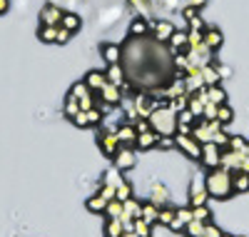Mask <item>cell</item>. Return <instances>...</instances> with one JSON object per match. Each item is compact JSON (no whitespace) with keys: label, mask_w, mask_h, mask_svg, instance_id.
<instances>
[{"label":"cell","mask_w":249,"mask_h":237,"mask_svg":"<svg viewBox=\"0 0 249 237\" xmlns=\"http://www.w3.org/2000/svg\"><path fill=\"white\" fill-rule=\"evenodd\" d=\"M147 120H150L152 130H155L160 138H164V135L175 138V135H177V125H179V120H177V113H175V110H170L167 105H160V107H157V110H155Z\"/></svg>","instance_id":"1"},{"label":"cell","mask_w":249,"mask_h":237,"mask_svg":"<svg viewBox=\"0 0 249 237\" xmlns=\"http://www.w3.org/2000/svg\"><path fill=\"white\" fill-rule=\"evenodd\" d=\"M204 182H207V192L210 195H214V198H219V200H224V198H230L232 195V175L227 170H222V167H214L210 175L204 178Z\"/></svg>","instance_id":"2"},{"label":"cell","mask_w":249,"mask_h":237,"mask_svg":"<svg viewBox=\"0 0 249 237\" xmlns=\"http://www.w3.org/2000/svg\"><path fill=\"white\" fill-rule=\"evenodd\" d=\"M97 145H100V150H102L107 158H115V155L120 153V147H122L117 133H112V130H100V133H97Z\"/></svg>","instance_id":"3"},{"label":"cell","mask_w":249,"mask_h":237,"mask_svg":"<svg viewBox=\"0 0 249 237\" xmlns=\"http://www.w3.org/2000/svg\"><path fill=\"white\" fill-rule=\"evenodd\" d=\"M207 198H210V192H207V182L204 178L195 175L192 178V185H190V207H199V205H207Z\"/></svg>","instance_id":"4"},{"label":"cell","mask_w":249,"mask_h":237,"mask_svg":"<svg viewBox=\"0 0 249 237\" xmlns=\"http://www.w3.org/2000/svg\"><path fill=\"white\" fill-rule=\"evenodd\" d=\"M112 160H115V167H117L120 172H127V170H132L135 162H137V150H135L132 145H122L120 153H117Z\"/></svg>","instance_id":"5"},{"label":"cell","mask_w":249,"mask_h":237,"mask_svg":"<svg viewBox=\"0 0 249 237\" xmlns=\"http://www.w3.org/2000/svg\"><path fill=\"white\" fill-rule=\"evenodd\" d=\"M175 142L190 160H202V145L192 135H175Z\"/></svg>","instance_id":"6"},{"label":"cell","mask_w":249,"mask_h":237,"mask_svg":"<svg viewBox=\"0 0 249 237\" xmlns=\"http://www.w3.org/2000/svg\"><path fill=\"white\" fill-rule=\"evenodd\" d=\"M62 15H65V10L57 8L55 3H48V5L40 8V25H53V28H57L60 20H62Z\"/></svg>","instance_id":"7"},{"label":"cell","mask_w":249,"mask_h":237,"mask_svg":"<svg viewBox=\"0 0 249 237\" xmlns=\"http://www.w3.org/2000/svg\"><path fill=\"white\" fill-rule=\"evenodd\" d=\"M175 25L170 23V20H157V23H152V33H155V40L162 42V45H167L170 38L175 35Z\"/></svg>","instance_id":"8"},{"label":"cell","mask_w":249,"mask_h":237,"mask_svg":"<svg viewBox=\"0 0 249 237\" xmlns=\"http://www.w3.org/2000/svg\"><path fill=\"white\" fill-rule=\"evenodd\" d=\"M219 158H222V153H219V145L217 142H204L202 145V162L207 165V167H219Z\"/></svg>","instance_id":"9"},{"label":"cell","mask_w":249,"mask_h":237,"mask_svg":"<svg viewBox=\"0 0 249 237\" xmlns=\"http://www.w3.org/2000/svg\"><path fill=\"white\" fill-rule=\"evenodd\" d=\"M100 53H102V58L107 60V65H117V62L122 60L124 48L117 45V42H102V45H100Z\"/></svg>","instance_id":"10"},{"label":"cell","mask_w":249,"mask_h":237,"mask_svg":"<svg viewBox=\"0 0 249 237\" xmlns=\"http://www.w3.org/2000/svg\"><path fill=\"white\" fill-rule=\"evenodd\" d=\"M102 102H107V105H120V100H122V88H117V85H112V82H107L105 88H102L100 93H95Z\"/></svg>","instance_id":"11"},{"label":"cell","mask_w":249,"mask_h":237,"mask_svg":"<svg viewBox=\"0 0 249 237\" xmlns=\"http://www.w3.org/2000/svg\"><path fill=\"white\" fill-rule=\"evenodd\" d=\"M170 53H187L190 50V35H187V30H175V35L170 38Z\"/></svg>","instance_id":"12"},{"label":"cell","mask_w":249,"mask_h":237,"mask_svg":"<svg viewBox=\"0 0 249 237\" xmlns=\"http://www.w3.org/2000/svg\"><path fill=\"white\" fill-rule=\"evenodd\" d=\"M150 200H152L157 207H167V202H170V190H167V185H164V182H155L152 190H150Z\"/></svg>","instance_id":"13"},{"label":"cell","mask_w":249,"mask_h":237,"mask_svg":"<svg viewBox=\"0 0 249 237\" xmlns=\"http://www.w3.org/2000/svg\"><path fill=\"white\" fill-rule=\"evenodd\" d=\"M190 222H192V207H177V215H175L170 230H172V232H179V230H184Z\"/></svg>","instance_id":"14"},{"label":"cell","mask_w":249,"mask_h":237,"mask_svg":"<svg viewBox=\"0 0 249 237\" xmlns=\"http://www.w3.org/2000/svg\"><path fill=\"white\" fill-rule=\"evenodd\" d=\"M157 140H160V135H157L155 130L140 133V135H137V142H135V150H140V153H144V150H152V147H157Z\"/></svg>","instance_id":"15"},{"label":"cell","mask_w":249,"mask_h":237,"mask_svg":"<svg viewBox=\"0 0 249 237\" xmlns=\"http://www.w3.org/2000/svg\"><path fill=\"white\" fill-rule=\"evenodd\" d=\"M117 138H120L122 145H132V147H135V142H137L135 125H132V122H122V125L117 127Z\"/></svg>","instance_id":"16"},{"label":"cell","mask_w":249,"mask_h":237,"mask_svg":"<svg viewBox=\"0 0 249 237\" xmlns=\"http://www.w3.org/2000/svg\"><path fill=\"white\" fill-rule=\"evenodd\" d=\"M85 82H88V88H90L92 93H100V90L107 85V75L100 73V70H90V73L85 75Z\"/></svg>","instance_id":"17"},{"label":"cell","mask_w":249,"mask_h":237,"mask_svg":"<svg viewBox=\"0 0 249 237\" xmlns=\"http://www.w3.org/2000/svg\"><path fill=\"white\" fill-rule=\"evenodd\" d=\"M105 75H107V82L117 85V88H122V85L127 82V73H124V68L120 65V62H117V65H107Z\"/></svg>","instance_id":"18"},{"label":"cell","mask_w":249,"mask_h":237,"mask_svg":"<svg viewBox=\"0 0 249 237\" xmlns=\"http://www.w3.org/2000/svg\"><path fill=\"white\" fill-rule=\"evenodd\" d=\"M85 205H88V210H90V212H95V215H97V212L105 215V210H107L110 200H107L105 195H102V192H95V195H90V198H88V202H85Z\"/></svg>","instance_id":"19"},{"label":"cell","mask_w":249,"mask_h":237,"mask_svg":"<svg viewBox=\"0 0 249 237\" xmlns=\"http://www.w3.org/2000/svg\"><path fill=\"white\" fill-rule=\"evenodd\" d=\"M147 30H152V23L147 18H135L132 23H130V38H144L147 35Z\"/></svg>","instance_id":"20"},{"label":"cell","mask_w":249,"mask_h":237,"mask_svg":"<svg viewBox=\"0 0 249 237\" xmlns=\"http://www.w3.org/2000/svg\"><path fill=\"white\" fill-rule=\"evenodd\" d=\"M157 217H160V207H157L152 200L142 202V220L150 222V225H157Z\"/></svg>","instance_id":"21"},{"label":"cell","mask_w":249,"mask_h":237,"mask_svg":"<svg viewBox=\"0 0 249 237\" xmlns=\"http://www.w3.org/2000/svg\"><path fill=\"white\" fill-rule=\"evenodd\" d=\"M60 28H65V30H70V33H77V30L82 28V20H80V15H75V13H65V15H62V20H60Z\"/></svg>","instance_id":"22"},{"label":"cell","mask_w":249,"mask_h":237,"mask_svg":"<svg viewBox=\"0 0 249 237\" xmlns=\"http://www.w3.org/2000/svg\"><path fill=\"white\" fill-rule=\"evenodd\" d=\"M122 210H124V215H127V217H132V220L142 217V202L135 200V198L124 200V202H122Z\"/></svg>","instance_id":"23"},{"label":"cell","mask_w":249,"mask_h":237,"mask_svg":"<svg viewBox=\"0 0 249 237\" xmlns=\"http://www.w3.org/2000/svg\"><path fill=\"white\" fill-rule=\"evenodd\" d=\"M204 45L210 48V50H219L222 48V33L210 28V30H204Z\"/></svg>","instance_id":"24"},{"label":"cell","mask_w":249,"mask_h":237,"mask_svg":"<svg viewBox=\"0 0 249 237\" xmlns=\"http://www.w3.org/2000/svg\"><path fill=\"white\" fill-rule=\"evenodd\" d=\"M62 113H65V118H75L77 113H80V102H77V98L72 95V93H68V98H65V105H62Z\"/></svg>","instance_id":"25"},{"label":"cell","mask_w":249,"mask_h":237,"mask_svg":"<svg viewBox=\"0 0 249 237\" xmlns=\"http://www.w3.org/2000/svg\"><path fill=\"white\" fill-rule=\"evenodd\" d=\"M60 28V25H57ZM57 28L53 25H40L37 28V38L43 40V42H57Z\"/></svg>","instance_id":"26"},{"label":"cell","mask_w":249,"mask_h":237,"mask_svg":"<svg viewBox=\"0 0 249 237\" xmlns=\"http://www.w3.org/2000/svg\"><path fill=\"white\" fill-rule=\"evenodd\" d=\"M70 93L77 98V100H85V98H90V95H95L90 88H88V82L85 80H77L75 85H72V88H70Z\"/></svg>","instance_id":"27"},{"label":"cell","mask_w":249,"mask_h":237,"mask_svg":"<svg viewBox=\"0 0 249 237\" xmlns=\"http://www.w3.org/2000/svg\"><path fill=\"white\" fill-rule=\"evenodd\" d=\"M207 100L214 102V105H224L227 95H224V90L219 88V85H210V88H207Z\"/></svg>","instance_id":"28"},{"label":"cell","mask_w":249,"mask_h":237,"mask_svg":"<svg viewBox=\"0 0 249 237\" xmlns=\"http://www.w3.org/2000/svg\"><path fill=\"white\" fill-rule=\"evenodd\" d=\"M102 182H105V185H112V187H117V185L122 182V172L112 165V167L105 172V175H102Z\"/></svg>","instance_id":"29"},{"label":"cell","mask_w":249,"mask_h":237,"mask_svg":"<svg viewBox=\"0 0 249 237\" xmlns=\"http://www.w3.org/2000/svg\"><path fill=\"white\" fill-rule=\"evenodd\" d=\"M175 215H177V210L175 207H160V217H157V222L160 225H164V227H170L172 225V220H175Z\"/></svg>","instance_id":"30"},{"label":"cell","mask_w":249,"mask_h":237,"mask_svg":"<svg viewBox=\"0 0 249 237\" xmlns=\"http://www.w3.org/2000/svg\"><path fill=\"white\" fill-rule=\"evenodd\" d=\"M187 105H190V95H179V98H172V100H167V107H170V110H175V113H182V110H187Z\"/></svg>","instance_id":"31"},{"label":"cell","mask_w":249,"mask_h":237,"mask_svg":"<svg viewBox=\"0 0 249 237\" xmlns=\"http://www.w3.org/2000/svg\"><path fill=\"white\" fill-rule=\"evenodd\" d=\"M122 232H124V227H122L120 220H107L105 222V237H122Z\"/></svg>","instance_id":"32"},{"label":"cell","mask_w":249,"mask_h":237,"mask_svg":"<svg viewBox=\"0 0 249 237\" xmlns=\"http://www.w3.org/2000/svg\"><path fill=\"white\" fill-rule=\"evenodd\" d=\"M122 202L120 200H110V205H107V210H105V215H107V220H120L122 217Z\"/></svg>","instance_id":"33"},{"label":"cell","mask_w":249,"mask_h":237,"mask_svg":"<svg viewBox=\"0 0 249 237\" xmlns=\"http://www.w3.org/2000/svg\"><path fill=\"white\" fill-rule=\"evenodd\" d=\"M202 80H204L207 88H210V85H217V82H219V75H217V70H214L212 65H204V68H202Z\"/></svg>","instance_id":"34"},{"label":"cell","mask_w":249,"mask_h":237,"mask_svg":"<svg viewBox=\"0 0 249 237\" xmlns=\"http://www.w3.org/2000/svg\"><path fill=\"white\" fill-rule=\"evenodd\" d=\"M204 225L207 222H199V220H192L190 225H187V237H204Z\"/></svg>","instance_id":"35"},{"label":"cell","mask_w":249,"mask_h":237,"mask_svg":"<svg viewBox=\"0 0 249 237\" xmlns=\"http://www.w3.org/2000/svg\"><path fill=\"white\" fill-rule=\"evenodd\" d=\"M130 198H135V195H132V185H130L127 180H122V182L117 185V200L124 202V200H130Z\"/></svg>","instance_id":"36"},{"label":"cell","mask_w":249,"mask_h":237,"mask_svg":"<svg viewBox=\"0 0 249 237\" xmlns=\"http://www.w3.org/2000/svg\"><path fill=\"white\" fill-rule=\"evenodd\" d=\"M192 220H199V222H210V220H212V212L207 210V205L192 207Z\"/></svg>","instance_id":"37"},{"label":"cell","mask_w":249,"mask_h":237,"mask_svg":"<svg viewBox=\"0 0 249 237\" xmlns=\"http://www.w3.org/2000/svg\"><path fill=\"white\" fill-rule=\"evenodd\" d=\"M135 232H137L140 237H152V225L144 222L142 217H137V220H135Z\"/></svg>","instance_id":"38"},{"label":"cell","mask_w":249,"mask_h":237,"mask_svg":"<svg viewBox=\"0 0 249 237\" xmlns=\"http://www.w3.org/2000/svg\"><path fill=\"white\" fill-rule=\"evenodd\" d=\"M232 187H234L237 192H242V190L249 187V175H247V172H239V175L232 178Z\"/></svg>","instance_id":"39"},{"label":"cell","mask_w":249,"mask_h":237,"mask_svg":"<svg viewBox=\"0 0 249 237\" xmlns=\"http://www.w3.org/2000/svg\"><path fill=\"white\" fill-rule=\"evenodd\" d=\"M217 115H219V105L207 102L204 105V113H202V120H217Z\"/></svg>","instance_id":"40"},{"label":"cell","mask_w":249,"mask_h":237,"mask_svg":"<svg viewBox=\"0 0 249 237\" xmlns=\"http://www.w3.org/2000/svg\"><path fill=\"white\" fill-rule=\"evenodd\" d=\"M177 120L182 122V125H195L197 122V118H195V113L187 107V110H182V113H177Z\"/></svg>","instance_id":"41"},{"label":"cell","mask_w":249,"mask_h":237,"mask_svg":"<svg viewBox=\"0 0 249 237\" xmlns=\"http://www.w3.org/2000/svg\"><path fill=\"white\" fill-rule=\"evenodd\" d=\"M157 147H160V150H172V147H177V142H175V138L164 135V138L157 140Z\"/></svg>","instance_id":"42"},{"label":"cell","mask_w":249,"mask_h":237,"mask_svg":"<svg viewBox=\"0 0 249 237\" xmlns=\"http://www.w3.org/2000/svg\"><path fill=\"white\" fill-rule=\"evenodd\" d=\"M217 120L224 125V122H230L232 120V110H230V107H227V105H219V115H217Z\"/></svg>","instance_id":"43"},{"label":"cell","mask_w":249,"mask_h":237,"mask_svg":"<svg viewBox=\"0 0 249 237\" xmlns=\"http://www.w3.org/2000/svg\"><path fill=\"white\" fill-rule=\"evenodd\" d=\"M72 122H75L77 127H90V122H88V113H85V110H80V113L72 118Z\"/></svg>","instance_id":"44"},{"label":"cell","mask_w":249,"mask_h":237,"mask_svg":"<svg viewBox=\"0 0 249 237\" xmlns=\"http://www.w3.org/2000/svg\"><path fill=\"white\" fill-rule=\"evenodd\" d=\"M135 130H137V135H140V133H147V130H152V125H150V120L140 118V120L135 122Z\"/></svg>","instance_id":"45"},{"label":"cell","mask_w":249,"mask_h":237,"mask_svg":"<svg viewBox=\"0 0 249 237\" xmlns=\"http://www.w3.org/2000/svg\"><path fill=\"white\" fill-rule=\"evenodd\" d=\"M72 38V33L70 30H65V28H57V45H65V42Z\"/></svg>","instance_id":"46"},{"label":"cell","mask_w":249,"mask_h":237,"mask_svg":"<svg viewBox=\"0 0 249 237\" xmlns=\"http://www.w3.org/2000/svg\"><path fill=\"white\" fill-rule=\"evenodd\" d=\"M230 145H232V150H234V153H244V140L242 138H230Z\"/></svg>","instance_id":"47"},{"label":"cell","mask_w":249,"mask_h":237,"mask_svg":"<svg viewBox=\"0 0 249 237\" xmlns=\"http://www.w3.org/2000/svg\"><path fill=\"white\" fill-rule=\"evenodd\" d=\"M204 237H222V232H219L212 222H207V225H204Z\"/></svg>","instance_id":"48"},{"label":"cell","mask_w":249,"mask_h":237,"mask_svg":"<svg viewBox=\"0 0 249 237\" xmlns=\"http://www.w3.org/2000/svg\"><path fill=\"white\" fill-rule=\"evenodd\" d=\"M212 142H217L219 147H224L227 142H230V138H227V133H224V130H219V133L214 135V140H212Z\"/></svg>","instance_id":"49"},{"label":"cell","mask_w":249,"mask_h":237,"mask_svg":"<svg viewBox=\"0 0 249 237\" xmlns=\"http://www.w3.org/2000/svg\"><path fill=\"white\" fill-rule=\"evenodd\" d=\"M182 15H184L187 20H195V18H199V8H184Z\"/></svg>","instance_id":"50"},{"label":"cell","mask_w":249,"mask_h":237,"mask_svg":"<svg viewBox=\"0 0 249 237\" xmlns=\"http://www.w3.org/2000/svg\"><path fill=\"white\" fill-rule=\"evenodd\" d=\"M204 3H207V0H184V5H187V8H202Z\"/></svg>","instance_id":"51"},{"label":"cell","mask_w":249,"mask_h":237,"mask_svg":"<svg viewBox=\"0 0 249 237\" xmlns=\"http://www.w3.org/2000/svg\"><path fill=\"white\" fill-rule=\"evenodd\" d=\"M8 8H10V0H0V15H5Z\"/></svg>","instance_id":"52"},{"label":"cell","mask_w":249,"mask_h":237,"mask_svg":"<svg viewBox=\"0 0 249 237\" xmlns=\"http://www.w3.org/2000/svg\"><path fill=\"white\" fill-rule=\"evenodd\" d=\"M122 237H140V235L135 230H130V232H122Z\"/></svg>","instance_id":"53"},{"label":"cell","mask_w":249,"mask_h":237,"mask_svg":"<svg viewBox=\"0 0 249 237\" xmlns=\"http://www.w3.org/2000/svg\"><path fill=\"white\" fill-rule=\"evenodd\" d=\"M222 237H232V235H222Z\"/></svg>","instance_id":"54"}]
</instances>
